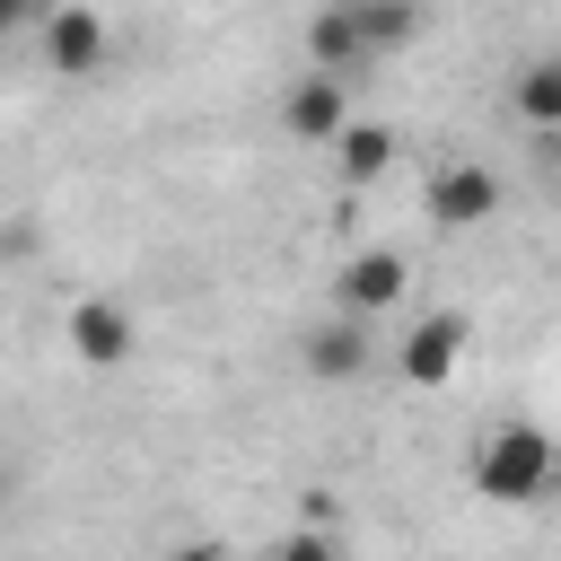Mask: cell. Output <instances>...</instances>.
<instances>
[{
    "instance_id": "obj_12",
    "label": "cell",
    "mask_w": 561,
    "mask_h": 561,
    "mask_svg": "<svg viewBox=\"0 0 561 561\" xmlns=\"http://www.w3.org/2000/svg\"><path fill=\"white\" fill-rule=\"evenodd\" d=\"M351 9H359V26H368L377 61H386V53H403V44L421 35V0H351Z\"/></svg>"
},
{
    "instance_id": "obj_7",
    "label": "cell",
    "mask_w": 561,
    "mask_h": 561,
    "mask_svg": "<svg viewBox=\"0 0 561 561\" xmlns=\"http://www.w3.org/2000/svg\"><path fill=\"white\" fill-rule=\"evenodd\" d=\"M307 61H316V70H342V79L377 70V44H368V26H359L351 0H324V9L307 18Z\"/></svg>"
},
{
    "instance_id": "obj_16",
    "label": "cell",
    "mask_w": 561,
    "mask_h": 561,
    "mask_svg": "<svg viewBox=\"0 0 561 561\" xmlns=\"http://www.w3.org/2000/svg\"><path fill=\"white\" fill-rule=\"evenodd\" d=\"M552 149H561V131H552Z\"/></svg>"
},
{
    "instance_id": "obj_2",
    "label": "cell",
    "mask_w": 561,
    "mask_h": 561,
    "mask_svg": "<svg viewBox=\"0 0 561 561\" xmlns=\"http://www.w3.org/2000/svg\"><path fill=\"white\" fill-rule=\"evenodd\" d=\"M421 210H430L438 228H482V219L500 210V175H491L482 158H447V167L421 184Z\"/></svg>"
},
{
    "instance_id": "obj_8",
    "label": "cell",
    "mask_w": 561,
    "mask_h": 561,
    "mask_svg": "<svg viewBox=\"0 0 561 561\" xmlns=\"http://www.w3.org/2000/svg\"><path fill=\"white\" fill-rule=\"evenodd\" d=\"M403 254L394 245H359L351 263H342V280H333V307H351V316H386L394 298H403Z\"/></svg>"
},
{
    "instance_id": "obj_11",
    "label": "cell",
    "mask_w": 561,
    "mask_h": 561,
    "mask_svg": "<svg viewBox=\"0 0 561 561\" xmlns=\"http://www.w3.org/2000/svg\"><path fill=\"white\" fill-rule=\"evenodd\" d=\"M517 114L535 131H561V53H543V61L517 70Z\"/></svg>"
},
{
    "instance_id": "obj_5",
    "label": "cell",
    "mask_w": 561,
    "mask_h": 561,
    "mask_svg": "<svg viewBox=\"0 0 561 561\" xmlns=\"http://www.w3.org/2000/svg\"><path fill=\"white\" fill-rule=\"evenodd\" d=\"M342 123H351V79H342V70H307V79L280 96V131H289V140H324V149H333Z\"/></svg>"
},
{
    "instance_id": "obj_9",
    "label": "cell",
    "mask_w": 561,
    "mask_h": 561,
    "mask_svg": "<svg viewBox=\"0 0 561 561\" xmlns=\"http://www.w3.org/2000/svg\"><path fill=\"white\" fill-rule=\"evenodd\" d=\"M298 351H307V377H368V359H377L368 351V316H351V307H333Z\"/></svg>"
},
{
    "instance_id": "obj_6",
    "label": "cell",
    "mask_w": 561,
    "mask_h": 561,
    "mask_svg": "<svg viewBox=\"0 0 561 561\" xmlns=\"http://www.w3.org/2000/svg\"><path fill=\"white\" fill-rule=\"evenodd\" d=\"M465 333H473V324H465L456 307H438V316H421V324L403 333L394 368H403L412 386H447V377H456V359H465Z\"/></svg>"
},
{
    "instance_id": "obj_4",
    "label": "cell",
    "mask_w": 561,
    "mask_h": 561,
    "mask_svg": "<svg viewBox=\"0 0 561 561\" xmlns=\"http://www.w3.org/2000/svg\"><path fill=\"white\" fill-rule=\"evenodd\" d=\"M44 61H53L61 79H96V70H105V18H96L88 0H53V9H44Z\"/></svg>"
},
{
    "instance_id": "obj_10",
    "label": "cell",
    "mask_w": 561,
    "mask_h": 561,
    "mask_svg": "<svg viewBox=\"0 0 561 561\" xmlns=\"http://www.w3.org/2000/svg\"><path fill=\"white\" fill-rule=\"evenodd\" d=\"M333 167H342L351 193L377 184V175L394 167V131H386V123H342V131H333Z\"/></svg>"
},
{
    "instance_id": "obj_1",
    "label": "cell",
    "mask_w": 561,
    "mask_h": 561,
    "mask_svg": "<svg viewBox=\"0 0 561 561\" xmlns=\"http://www.w3.org/2000/svg\"><path fill=\"white\" fill-rule=\"evenodd\" d=\"M561 482V447L535 430V421H500L482 447H473V491H491L500 508H526Z\"/></svg>"
},
{
    "instance_id": "obj_13",
    "label": "cell",
    "mask_w": 561,
    "mask_h": 561,
    "mask_svg": "<svg viewBox=\"0 0 561 561\" xmlns=\"http://www.w3.org/2000/svg\"><path fill=\"white\" fill-rule=\"evenodd\" d=\"M333 552V535L324 526H307V535H280V561H324Z\"/></svg>"
},
{
    "instance_id": "obj_3",
    "label": "cell",
    "mask_w": 561,
    "mask_h": 561,
    "mask_svg": "<svg viewBox=\"0 0 561 561\" xmlns=\"http://www.w3.org/2000/svg\"><path fill=\"white\" fill-rule=\"evenodd\" d=\"M70 359L79 368H123L131 351H140V324H131V307L123 298H70Z\"/></svg>"
},
{
    "instance_id": "obj_14",
    "label": "cell",
    "mask_w": 561,
    "mask_h": 561,
    "mask_svg": "<svg viewBox=\"0 0 561 561\" xmlns=\"http://www.w3.org/2000/svg\"><path fill=\"white\" fill-rule=\"evenodd\" d=\"M53 0H0V35H18V26H35Z\"/></svg>"
},
{
    "instance_id": "obj_15",
    "label": "cell",
    "mask_w": 561,
    "mask_h": 561,
    "mask_svg": "<svg viewBox=\"0 0 561 561\" xmlns=\"http://www.w3.org/2000/svg\"><path fill=\"white\" fill-rule=\"evenodd\" d=\"M0 508H9V465H0Z\"/></svg>"
}]
</instances>
